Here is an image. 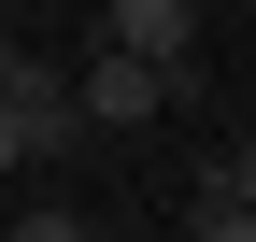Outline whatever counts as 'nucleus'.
<instances>
[{"instance_id": "nucleus-5", "label": "nucleus", "mask_w": 256, "mask_h": 242, "mask_svg": "<svg viewBox=\"0 0 256 242\" xmlns=\"http://www.w3.org/2000/svg\"><path fill=\"white\" fill-rule=\"evenodd\" d=\"M14 72H28V43H14V28H0V86H14Z\"/></svg>"}, {"instance_id": "nucleus-3", "label": "nucleus", "mask_w": 256, "mask_h": 242, "mask_svg": "<svg viewBox=\"0 0 256 242\" xmlns=\"http://www.w3.org/2000/svg\"><path fill=\"white\" fill-rule=\"evenodd\" d=\"M100 43H128V57H200V0H100Z\"/></svg>"}, {"instance_id": "nucleus-2", "label": "nucleus", "mask_w": 256, "mask_h": 242, "mask_svg": "<svg viewBox=\"0 0 256 242\" xmlns=\"http://www.w3.org/2000/svg\"><path fill=\"white\" fill-rule=\"evenodd\" d=\"M72 142H86V114H72L57 72H14L0 86V171H43V157H72Z\"/></svg>"}, {"instance_id": "nucleus-1", "label": "nucleus", "mask_w": 256, "mask_h": 242, "mask_svg": "<svg viewBox=\"0 0 256 242\" xmlns=\"http://www.w3.org/2000/svg\"><path fill=\"white\" fill-rule=\"evenodd\" d=\"M185 86H200V57H128V43H100L72 72V114H86V128H156Z\"/></svg>"}, {"instance_id": "nucleus-6", "label": "nucleus", "mask_w": 256, "mask_h": 242, "mask_svg": "<svg viewBox=\"0 0 256 242\" xmlns=\"http://www.w3.org/2000/svg\"><path fill=\"white\" fill-rule=\"evenodd\" d=\"M228 171H242V200H256V128H242V157H228Z\"/></svg>"}, {"instance_id": "nucleus-4", "label": "nucleus", "mask_w": 256, "mask_h": 242, "mask_svg": "<svg viewBox=\"0 0 256 242\" xmlns=\"http://www.w3.org/2000/svg\"><path fill=\"white\" fill-rule=\"evenodd\" d=\"M185 228H200V242H256V200H242V171H200V200H185Z\"/></svg>"}]
</instances>
